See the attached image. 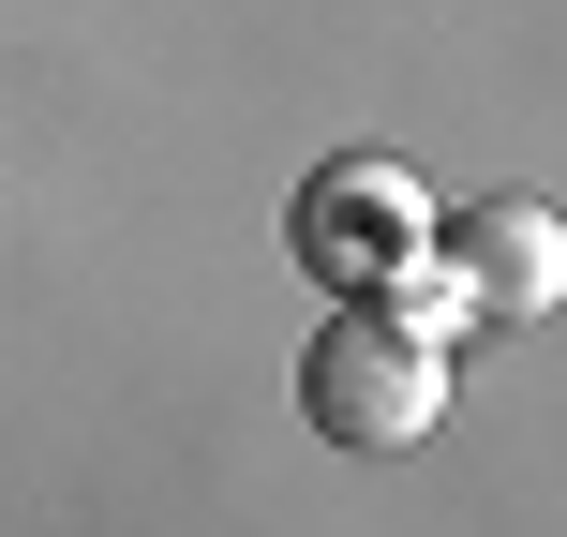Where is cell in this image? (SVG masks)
I'll list each match as a JSON object with an SVG mask.
<instances>
[{"label": "cell", "instance_id": "6da1fadb", "mask_svg": "<svg viewBox=\"0 0 567 537\" xmlns=\"http://www.w3.org/2000/svg\"><path fill=\"white\" fill-rule=\"evenodd\" d=\"M553 299H567V225L538 195H493V209H463V225L433 209V269L403 283L389 313L419 343H449V329H538Z\"/></svg>", "mask_w": 567, "mask_h": 537}, {"label": "cell", "instance_id": "7a4b0ae2", "mask_svg": "<svg viewBox=\"0 0 567 537\" xmlns=\"http://www.w3.org/2000/svg\"><path fill=\"white\" fill-rule=\"evenodd\" d=\"M299 419L329 448H419L449 419V343H419L389 299H343V329H313L299 359Z\"/></svg>", "mask_w": 567, "mask_h": 537}, {"label": "cell", "instance_id": "3957f363", "mask_svg": "<svg viewBox=\"0 0 567 537\" xmlns=\"http://www.w3.org/2000/svg\"><path fill=\"white\" fill-rule=\"evenodd\" d=\"M299 255L329 299H403V283L433 269V195L419 165H389V149H343V165L299 179Z\"/></svg>", "mask_w": 567, "mask_h": 537}]
</instances>
